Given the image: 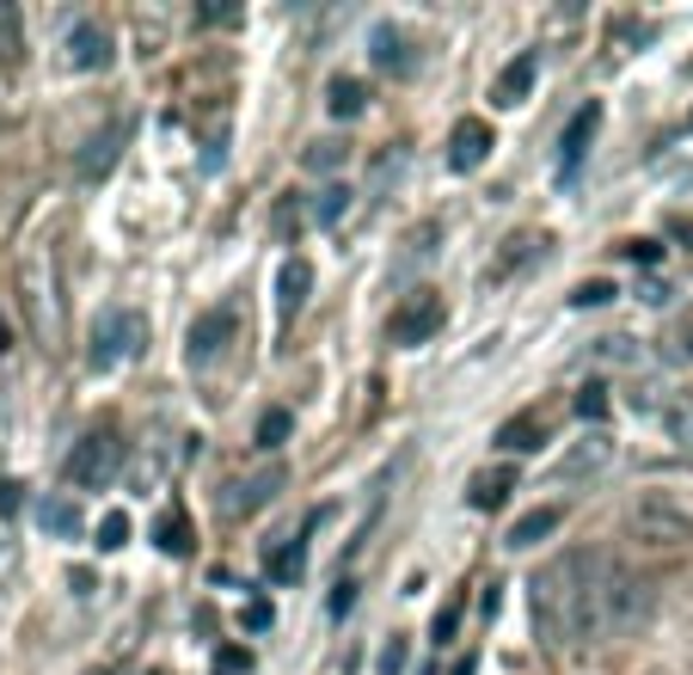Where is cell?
<instances>
[{"label":"cell","mask_w":693,"mask_h":675,"mask_svg":"<svg viewBox=\"0 0 693 675\" xmlns=\"http://www.w3.org/2000/svg\"><path fill=\"white\" fill-rule=\"evenodd\" d=\"M534 590V627L553 651H596L614 644L626 632H638L657 608L645 571L620 566L614 552L601 547H570L553 566H540Z\"/></svg>","instance_id":"6da1fadb"},{"label":"cell","mask_w":693,"mask_h":675,"mask_svg":"<svg viewBox=\"0 0 693 675\" xmlns=\"http://www.w3.org/2000/svg\"><path fill=\"white\" fill-rule=\"evenodd\" d=\"M68 486L80 491H105L117 486V473H124V437L117 430H86V437L74 442V455H68Z\"/></svg>","instance_id":"7a4b0ae2"},{"label":"cell","mask_w":693,"mask_h":675,"mask_svg":"<svg viewBox=\"0 0 693 675\" xmlns=\"http://www.w3.org/2000/svg\"><path fill=\"white\" fill-rule=\"evenodd\" d=\"M141 345H148V319L136 307H105L93 326V345H86V362L93 369H117V362L141 357Z\"/></svg>","instance_id":"3957f363"},{"label":"cell","mask_w":693,"mask_h":675,"mask_svg":"<svg viewBox=\"0 0 693 675\" xmlns=\"http://www.w3.org/2000/svg\"><path fill=\"white\" fill-rule=\"evenodd\" d=\"M233 345H240V301H216L209 314L190 319V331H185V362H190V369H216Z\"/></svg>","instance_id":"277c9868"},{"label":"cell","mask_w":693,"mask_h":675,"mask_svg":"<svg viewBox=\"0 0 693 675\" xmlns=\"http://www.w3.org/2000/svg\"><path fill=\"white\" fill-rule=\"evenodd\" d=\"M25 314H32V331L44 345L62 338V295H56V258L49 252L25 258Z\"/></svg>","instance_id":"5b68a950"},{"label":"cell","mask_w":693,"mask_h":675,"mask_svg":"<svg viewBox=\"0 0 693 675\" xmlns=\"http://www.w3.org/2000/svg\"><path fill=\"white\" fill-rule=\"evenodd\" d=\"M448 307H442V289H412V295H400V307H393V319H386V338L400 350H417L430 345L436 331H442Z\"/></svg>","instance_id":"8992f818"},{"label":"cell","mask_w":693,"mask_h":675,"mask_svg":"<svg viewBox=\"0 0 693 675\" xmlns=\"http://www.w3.org/2000/svg\"><path fill=\"white\" fill-rule=\"evenodd\" d=\"M632 528L645 534V540H657V547H681V540L693 534V516H688V510H675L669 498H650V503L632 510Z\"/></svg>","instance_id":"52a82bcc"},{"label":"cell","mask_w":693,"mask_h":675,"mask_svg":"<svg viewBox=\"0 0 693 675\" xmlns=\"http://www.w3.org/2000/svg\"><path fill=\"white\" fill-rule=\"evenodd\" d=\"M492 148H497L492 124H485V117H461L454 136H448V166H454V173H478V166L492 160Z\"/></svg>","instance_id":"ba28073f"},{"label":"cell","mask_w":693,"mask_h":675,"mask_svg":"<svg viewBox=\"0 0 693 675\" xmlns=\"http://www.w3.org/2000/svg\"><path fill=\"white\" fill-rule=\"evenodd\" d=\"M596 129H601V105L596 98H589L584 110H577V117H570L565 124V136H558V178H577V166H584V154H589V142H596Z\"/></svg>","instance_id":"9c48e42d"},{"label":"cell","mask_w":693,"mask_h":675,"mask_svg":"<svg viewBox=\"0 0 693 675\" xmlns=\"http://www.w3.org/2000/svg\"><path fill=\"white\" fill-rule=\"evenodd\" d=\"M546 437H553V418L540 406H528V411H516V418L497 424V449H509V455H534Z\"/></svg>","instance_id":"30bf717a"},{"label":"cell","mask_w":693,"mask_h":675,"mask_svg":"<svg viewBox=\"0 0 693 675\" xmlns=\"http://www.w3.org/2000/svg\"><path fill=\"white\" fill-rule=\"evenodd\" d=\"M534 80H540V49H522V56L492 80V105H522V98L534 93Z\"/></svg>","instance_id":"8fae6325"},{"label":"cell","mask_w":693,"mask_h":675,"mask_svg":"<svg viewBox=\"0 0 693 675\" xmlns=\"http://www.w3.org/2000/svg\"><path fill=\"white\" fill-rule=\"evenodd\" d=\"M277 486H282V467H264V473H252L246 486H228L221 510H228V516H252V510H264V503L277 498Z\"/></svg>","instance_id":"7c38bea8"},{"label":"cell","mask_w":693,"mask_h":675,"mask_svg":"<svg viewBox=\"0 0 693 675\" xmlns=\"http://www.w3.org/2000/svg\"><path fill=\"white\" fill-rule=\"evenodd\" d=\"M68 62L80 68V74H93V68L111 62V37L105 25H93V19H80L74 32H68Z\"/></svg>","instance_id":"4fadbf2b"},{"label":"cell","mask_w":693,"mask_h":675,"mask_svg":"<svg viewBox=\"0 0 693 675\" xmlns=\"http://www.w3.org/2000/svg\"><path fill=\"white\" fill-rule=\"evenodd\" d=\"M540 252H546V234L522 228V234H509V240H504V252L492 258V270H485V277H492V283H504V277H516V270H522L528 258H540Z\"/></svg>","instance_id":"5bb4252c"},{"label":"cell","mask_w":693,"mask_h":675,"mask_svg":"<svg viewBox=\"0 0 693 675\" xmlns=\"http://www.w3.org/2000/svg\"><path fill=\"white\" fill-rule=\"evenodd\" d=\"M308 289H313V265L308 258H289V265L277 270V314L294 319L301 307H308Z\"/></svg>","instance_id":"9a60e30c"},{"label":"cell","mask_w":693,"mask_h":675,"mask_svg":"<svg viewBox=\"0 0 693 675\" xmlns=\"http://www.w3.org/2000/svg\"><path fill=\"white\" fill-rule=\"evenodd\" d=\"M608 461H614V437H608V430H589V437H584V442H577V449L565 455L558 479H577V473H601Z\"/></svg>","instance_id":"2e32d148"},{"label":"cell","mask_w":693,"mask_h":675,"mask_svg":"<svg viewBox=\"0 0 693 675\" xmlns=\"http://www.w3.org/2000/svg\"><path fill=\"white\" fill-rule=\"evenodd\" d=\"M124 136H129V124H111L105 136H93L86 142V154H80V178L93 185V178H105L111 166H117V148H124Z\"/></svg>","instance_id":"e0dca14e"},{"label":"cell","mask_w":693,"mask_h":675,"mask_svg":"<svg viewBox=\"0 0 693 675\" xmlns=\"http://www.w3.org/2000/svg\"><path fill=\"white\" fill-rule=\"evenodd\" d=\"M509 491H516V467H485V473L466 479V503H473V510H497Z\"/></svg>","instance_id":"ac0fdd59"},{"label":"cell","mask_w":693,"mask_h":675,"mask_svg":"<svg viewBox=\"0 0 693 675\" xmlns=\"http://www.w3.org/2000/svg\"><path fill=\"white\" fill-rule=\"evenodd\" d=\"M264 571H270V583H294L301 571H308V547H301V534H282L277 547L264 552Z\"/></svg>","instance_id":"d6986e66"},{"label":"cell","mask_w":693,"mask_h":675,"mask_svg":"<svg viewBox=\"0 0 693 675\" xmlns=\"http://www.w3.org/2000/svg\"><path fill=\"white\" fill-rule=\"evenodd\" d=\"M558 522H565V510H558V503H546V510H528V516L516 522V528H509V540H504V547H516V552L540 547V540H546V534H553Z\"/></svg>","instance_id":"ffe728a7"},{"label":"cell","mask_w":693,"mask_h":675,"mask_svg":"<svg viewBox=\"0 0 693 675\" xmlns=\"http://www.w3.org/2000/svg\"><path fill=\"white\" fill-rule=\"evenodd\" d=\"M374 68H386V74H412V44H405V32H393V25H374Z\"/></svg>","instance_id":"44dd1931"},{"label":"cell","mask_w":693,"mask_h":675,"mask_svg":"<svg viewBox=\"0 0 693 675\" xmlns=\"http://www.w3.org/2000/svg\"><path fill=\"white\" fill-rule=\"evenodd\" d=\"M325 105H332V117H362V110H369V86L356 74H338L325 86Z\"/></svg>","instance_id":"7402d4cb"},{"label":"cell","mask_w":693,"mask_h":675,"mask_svg":"<svg viewBox=\"0 0 693 675\" xmlns=\"http://www.w3.org/2000/svg\"><path fill=\"white\" fill-rule=\"evenodd\" d=\"M154 540H160V552H172V559H185L197 540H190V522H185V510H166L160 516V528H154Z\"/></svg>","instance_id":"603a6c76"},{"label":"cell","mask_w":693,"mask_h":675,"mask_svg":"<svg viewBox=\"0 0 693 675\" xmlns=\"http://www.w3.org/2000/svg\"><path fill=\"white\" fill-rule=\"evenodd\" d=\"M37 522H44V534H80V510L68 498H44L37 503Z\"/></svg>","instance_id":"cb8c5ba5"},{"label":"cell","mask_w":693,"mask_h":675,"mask_svg":"<svg viewBox=\"0 0 693 675\" xmlns=\"http://www.w3.org/2000/svg\"><path fill=\"white\" fill-rule=\"evenodd\" d=\"M577 418H584V424H608V387H601V381H584V387H577Z\"/></svg>","instance_id":"d4e9b609"},{"label":"cell","mask_w":693,"mask_h":675,"mask_svg":"<svg viewBox=\"0 0 693 675\" xmlns=\"http://www.w3.org/2000/svg\"><path fill=\"white\" fill-rule=\"evenodd\" d=\"M19 7H7V0H0V68H13L19 62Z\"/></svg>","instance_id":"484cf974"},{"label":"cell","mask_w":693,"mask_h":675,"mask_svg":"<svg viewBox=\"0 0 693 675\" xmlns=\"http://www.w3.org/2000/svg\"><path fill=\"white\" fill-rule=\"evenodd\" d=\"M289 430H294L289 411H264V418H258V449H282V442H289Z\"/></svg>","instance_id":"4316f807"},{"label":"cell","mask_w":693,"mask_h":675,"mask_svg":"<svg viewBox=\"0 0 693 675\" xmlns=\"http://www.w3.org/2000/svg\"><path fill=\"white\" fill-rule=\"evenodd\" d=\"M129 540V516L124 510H105V516H99V552H117Z\"/></svg>","instance_id":"83f0119b"},{"label":"cell","mask_w":693,"mask_h":675,"mask_svg":"<svg viewBox=\"0 0 693 675\" xmlns=\"http://www.w3.org/2000/svg\"><path fill=\"white\" fill-rule=\"evenodd\" d=\"M405 663H412V644H405V639H400V632H393V639H386V644H381V675H400V670H405Z\"/></svg>","instance_id":"f1b7e54d"},{"label":"cell","mask_w":693,"mask_h":675,"mask_svg":"<svg viewBox=\"0 0 693 675\" xmlns=\"http://www.w3.org/2000/svg\"><path fill=\"white\" fill-rule=\"evenodd\" d=\"M270 620H277V608H270V602H264V596H252L246 608H240V627H246V632H264V627H270Z\"/></svg>","instance_id":"f546056e"},{"label":"cell","mask_w":693,"mask_h":675,"mask_svg":"<svg viewBox=\"0 0 693 675\" xmlns=\"http://www.w3.org/2000/svg\"><path fill=\"white\" fill-rule=\"evenodd\" d=\"M577 307H608V301H614V283H608V277H596V283H577Z\"/></svg>","instance_id":"4dcf8cb0"},{"label":"cell","mask_w":693,"mask_h":675,"mask_svg":"<svg viewBox=\"0 0 693 675\" xmlns=\"http://www.w3.org/2000/svg\"><path fill=\"white\" fill-rule=\"evenodd\" d=\"M344 209H350V190H344V185H332V190L320 197V209H313V216H320V221H338Z\"/></svg>","instance_id":"1f68e13d"},{"label":"cell","mask_w":693,"mask_h":675,"mask_svg":"<svg viewBox=\"0 0 693 675\" xmlns=\"http://www.w3.org/2000/svg\"><path fill=\"white\" fill-rule=\"evenodd\" d=\"M338 160H344V148H338V142H313V148H308V166H313V173H332Z\"/></svg>","instance_id":"d6a6232c"},{"label":"cell","mask_w":693,"mask_h":675,"mask_svg":"<svg viewBox=\"0 0 693 675\" xmlns=\"http://www.w3.org/2000/svg\"><path fill=\"white\" fill-rule=\"evenodd\" d=\"M252 657L240 651V644H221V657H216V675H246Z\"/></svg>","instance_id":"836d02e7"},{"label":"cell","mask_w":693,"mask_h":675,"mask_svg":"<svg viewBox=\"0 0 693 675\" xmlns=\"http://www.w3.org/2000/svg\"><path fill=\"white\" fill-rule=\"evenodd\" d=\"M454 627H461V602H448V608L442 614H436V644H448V639H454Z\"/></svg>","instance_id":"e575fe53"},{"label":"cell","mask_w":693,"mask_h":675,"mask_svg":"<svg viewBox=\"0 0 693 675\" xmlns=\"http://www.w3.org/2000/svg\"><path fill=\"white\" fill-rule=\"evenodd\" d=\"M620 252H626V258H638V265H657V258H662V252H657V240H626Z\"/></svg>","instance_id":"d590c367"},{"label":"cell","mask_w":693,"mask_h":675,"mask_svg":"<svg viewBox=\"0 0 693 675\" xmlns=\"http://www.w3.org/2000/svg\"><path fill=\"white\" fill-rule=\"evenodd\" d=\"M203 25H240V19H246V13H240V7H203Z\"/></svg>","instance_id":"8d00e7d4"},{"label":"cell","mask_w":693,"mask_h":675,"mask_svg":"<svg viewBox=\"0 0 693 675\" xmlns=\"http://www.w3.org/2000/svg\"><path fill=\"white\" fill-rule=\"evenodd\" d=\"M325 608H332V614H350V608H356V583L344 578L338 590H332V602H325Z\"/></svg>","instance_id":"74e56055"},{"label":"cell","mask_w":693,"mask_h":675,"mask_svg":"<svg viewBox=\"0 0 693 675\" xmlns=\"http://www.w3.org/2000/svg\"><path fill=\"white\" fill-rule=\"evenodd\" d=\"M13 510H19V486L7 479V486H0V516H13Z\"/></svg>","instance_id":"f35d334b"},{"label":"cell","mask_w":693,"mask_h":675,"mask_svg":"<svg viewBox=\"0 0 693 675\" xmlns=\"http://www.w3.org/2000/svg\"><path fill=\"white\" fill-rule=\"evenodd\" d=\"M454 675H473V657H461V663H454Z\"/></svg>","instance_id":"ab89813d"}]
</instances>
